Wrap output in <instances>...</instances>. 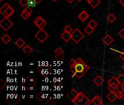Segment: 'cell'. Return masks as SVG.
Listing matches in <instances>:
<instances>
[{"label":"cell","mask_w":124,"mask_h":105,"mask_svg":"<svg viewBox=\"0 0 124 105\" xmlns=\"http://www.w3.org/2000/svg\"><path fill=\"white\" fill-rule=\"evenodd\" d=\"M85 96V94H84V93H82V92H79L78 93V96H77V97L76 98V99L73 102L74 104H76V105H79V103H80V102L83 99V98Z\"/></svg>","instance_id":"cell-13"},{"label":"cell","mask_w":124,"mask_h":105,"mask_svg":"<svg viewBox=\"0 0 124 105\" xmlns=\"http://www.w3.org/2000/svg\"><path fill=\"white\" fill-rule=\"evenodd\" d=\"M75 64H76V60H75V59H71V60L70 61V62L68 63V64H69L70 67H73V66L75 65Z\"/></svg>","instance_id":"cell-35"},{"label":"cell","mask_w":124,"mask_h":105,"mask_svg":"<svg viewBox=\"0 0 124 105\" xmlns=\"http://www.w3.org/2000/svg\"><path fill=\"white\" fill-rule=\"evenodd\" d=\"M117 78H118V81H119V83H120V84H121V85L124 84V75H119L117 77Z\"/></svg>","instance_id":"cell-31"},{"label":"cell","mask_w":124,"mask_h":105,"mask_svg":"<svg viewBox=\"0 0 124 105\" xmlns=\"http://www.w3.org/2000/svg\"><path fill=\"white\" fill-rule=\"evenodd\" d=\"M78 94V92H77L75 89H72V90L67 94V96H68V98L71 102H73V101L76 99V98L77 97Z\"/></svg>","instance_id":"cell-9"},{"label":"cell","mask_w":124,"mask_h":105,"mask_svg":"<svg viewBox=\"0 0 124 105\" xmlns=\"http://www.w3.org/2000/svg\"><path fill=\"white\" fill-rule=\"evenodd\" d=\"M94 29H93V28H92L90 26L87 25V26L84 29V32H85L86 34H87V35H90V34L94 31Z\"/></svg>","instance_id":"cell-20"},{"label":"cell","mask_w":124,"mask_h":105,"mask_svg":"<svg viewBox=\"0 0 124 105\" xmlns=\"http://www.w3.org/2000/svg\"><path fill=\"white\" fill-rule=\"evenodd\" d=\"M9 6V4L8 3H5L2 7H1V8H0V12H1V15L3 14V12H4V10H5Z\"/></svg>","instance_id":"cell-29"},{"label":"cell","mask_w":124,"mask_h":105,"mask_svg":"<svg viewBox=\"0 0 124 105\" xmlns=\"http://www.w3.org/2000/svg\"><path fill=\"white\" fill-rule=\"evenodd\" d=\"M54 53H55V56H62L64 55V51L62 50V49L60 47H58L55 50H54Z\"/></svg>","instance_id":"cell-21"},{"label":"cell","mask_w":124,"mask_h":105,"mask_svg":"<svg viewBox=\"0 0 124 105\" xmlns=\"http://www.w3.org/2000/svg\"><path fill=\"white\" fill-rule=\"evenodd\" d=\"M107 99H108L110 102H114L116 100V99H117L116 92H110V94H108V96H107Z\"/></svg>","instance_id":"cell-15"},{"label":"cell","mask_w":124,"mask_h":105,"mask_svg":"<svg viewBox=\"0 0 124 105\" xmlns=\"http://www.w3.org/2000/svg\"><path fill=\"white\" fill-rule=\"evenodd\" d=\"M49 104H51V105H55V103L54 102H52V100H49V102L46 103V105H49Z\"/></svg>","instance_id":"cell-37"},{"label":"cell","mask_w":124,"mask_h":105,"mask_svg":"<svg viewBox=\"0 0 124 105\" xmlns=\"http://www.w3.org/2000/svg\"><path fill=\"white\" fill-rule=\"evenodd\" d=\"M89 99L85 96L84 98H83V99L80 102V103H79V105H89Z\"/></svg>","instance_id":"cell-24"},{"label":"cell","mask_w":124,"mask_h":105,"mask_svg":"<svg viewBox=\"0 0 124 105\" xmlns=\"http://www.w3.org/2000/svg\"><path fill=\"white\" fill-rule=\"evenodd\" d=\"M63 31H65V32L72 33L73 30V29H72V27H71V26H70L69 25H67V26H65L64 27Z\"/></svg>","instance_id":"cell-27"},{"label":"cell","mask_w":124,"mask_h":105,"mask_svg":"<svg viewBox=\"0 0 124 105\" xmlns=\"http://www.w3.org/2000/svg\"><path fill=\"white\" fill-rule=\"evenodd\" d=\"M1 89H2L3 88H4V86H5V83H4V81L2 80V79H1Z\"/></svg>","instance_id":"cell-36"},{"label":"cell","mask_w":124,"mask_h":105,"mask_svg":"<svg viewBox=\"0 0 124 105\" xmlns=\"http://www.w3.org/2000/svg\"><path fill=\"white\" fill-rule=\"evenodd\" d=\"M14 12H15V10H14L11 6H9V7L4 10V12H3L2 15H4V17L9 18V17H10Z\"/></svg>","instance_id":"cell-10"},{"label":"cell","mask_w":124,"mask_h":105,"mask_svg":"<svg viewBox=\"0 0 124 105\" xmlns=\"http://www.w3.org/2000/svg\"><path fill=\"white\" fill-rule=\"evenodd\" d=\"M28 0H20L19 1V4L23 7H26L28 6Z\"/></svg>","instance_id":"cell-30"},{"label":"cell","mask_w":124,"mask_h":105,"mask_svg":"<svg viewBox=\"0 0 124 105\" xmlns=\"http://www.w3.org/2000/svg\"><path fill=\"white\" fill-rule=\"evenodd\" d=\"M107 19L110 22V23H113L116 20V17L115 16V15H113V13H110L108 15L107 17Z\"/></svg>","instance_id":"cell-23"},{"label":"cell","mask_w":124,"mask_h":105,"mask_svg":"<svg viewBox=\"0 0 124 105\" xmlns=\"http://www.w3.org/2000/svg\"><path fill=\"white\" fill-rule=\"evenodd\" d=\"M88 25L89 26H90L92 28H93V29H95L97 26V23L96 22V20H91L89 22V23H88Z\"/></svg>","instance_id":"cell-26"},{"label":"cell","mask_w":124,"mask_h":105,"mask_svg":"<svg viewBox=\"0 0 124 105\" xmlns=\"http://www.w3.org/2000/svg\"><path fill=\"white\" fill-rule=\"evenodd\" d=\"M77 1H81L82 0H77Z\"/></svg>","instance_id":"cell-46"},{"label":"cell","mask_w":124,"mask_h":105,"mask_svg":"<svg viewBox=\"0 0 124 105\" xmlns=\"http://www.w3.org/2000/svg\"><path fill=\"white\" fill-rule=\"evenodd\" d=\"M86 1H87V2H88V3H89V1H91V0H86Z\"/></svg>","instance_id":"cell-45"},{"label":"cell","mask_w":124,"mask_h":105,"mask_svg":"<svg viewBox=\"0 0 124 105\" xmlns=\"http://www.w3.org/2000/svg\"><path fill=\"white\" fill-rule=\"evenodd\" d=\"M120 58L123 60L124 61V53L123 52V53H121V54H120Z\"/></svg>","instance_id":"cell-38"},{"label":"cell","mask_w":124,"mask_h":105,"mask_svg":"<svg viewBox=\"0 0 124 105\" xmlns=\"http://www.w3.org/2000/svg\"><path fill=\"white\" fill-rule=\"evenodd\" d=\"M23 11L30 17L31 15V14H32V12H33V10H31V8L30 7H25V9L23 10Z\"/></svg>","instance_id":"cell-25"},{"label":"cell","mask_w":124,"mask_h":105,"mask_svg":"<svg viewBox=\"0 0 124 105\" xmlns=\"http://www.w3.org/2000/svg\"><path fill=\"white\" fill-rule=\"evenodd\" d=\"M89 17V13L86 11V10H83L81 11V12H80V14L78 15V18H79V20L81 21V22H85Z\"/></svg>","instance_id":"cell-7"},{"label":"cell","mask_w":124,"mask_h":105,"mask_svg":"<svg viewBox=\"0 0 124 105\" xmlns=\"http://www.w3.org/2000/svg\"><path fill=\"white\" fill-rule=\"evenodd\" d=\"M118 35L120 36V37H121V38L124 39V29H121V30L119 31V32H118Z\"/></svg>","instance_id":"cell-34"},{"label":"cell","mask_w":124,"mask_h":105,"mask_svg":"<svg viewBox=\"0 0 124 105\" xmlns=\"http://www.w3.org/2000/svg\"><path fill=\"white\" fill-rule=\"evenodd\" d=\"M121 88H122V90H123V91H124V83L121 85Z\"/></svg>","instance_id":"cell-43"},{"label":"cell","mask_w":124,"mask_h":105,"mask_svg":"<svg viewBox=\"0 0 124 105\" xmlns=\"http://www.w3.org/2000/svg\"><path fill=\"white\" fill-rule=\"evenodd\" d=\"M20 15H21V17H22L24 20H28V18H29V16H28V15H27V14H26L23 10V11H22V12L20 13Z\"/></svg>","instance_id":"cell-32"},{"label":"cell","mask_w":124,"mask_h":105,"mask_svg":"<svg viewBox=\"0 0 124 105\" xmlns=\"http://www.w3.org/2000/svg\"><path fill=\"white\" fill-rule=\"evenodd\" d=\"M71 37H72L73 41L75 43L78 44L81 39H83L84 38V34L78 29H76L71 33Z\"/></svg>","instance_id":"cell-2"},{"label":"cell","mask_w":124,"mask_h":105,"mask_svg":"<svg viewBox=\"0 0 124 105\" xmlns=\"http://www.w3.org/2000/svg\"><path fill=\"white\" fill-rule=\"evenodd\" d=\"M33 49L29 45H25L24 46V48H23V53H25V54H27V55L33 52Z\"/></svg>","instance_id":"cell-16"},{"label":"cell","mask_w":124,"mask_h":105,"mask_svg":"<svg viewBox=\"0 0 124 105\" xmlns=\"http://www.w3.org/2000/svg\"><path fill=\"white\" fill-rule=\"evenodd\" d=\"M119 3H120L122 6H124V0H120V1H119Z\"/></svg>","instance_id":"cell-39"},{"label":"cell","mask_w":124,"mask_h":105,"mask_svg":"<svg viewBox=\"0 0 124 105\" xmlns=\"http://www.w3.org/2000/svg\"><path fill=\"white\" fill-rule=\"evenodd\" d=\"M52 1H56L57 0H52Z\"/></svg>","instance_id":"cell-47"},{"label":"cell","mask_w":124,"mask_h":105,"mask_svg":"<svg viewBox=\"0 0 124 105\" xmlns=\"http://www.w3.org/2000/svg\"><path fill=\"white\" fill-rule=\"evenodd\" d=\"M114 39L112 37V36H110V34H106L103 39H102V42H104V44H105L107 46H109L113 42Z\"/></svg>","instance_id":"cell-8"},{"label":"cell","mask_w":124,"mask_h":105,"mask_svg":"<svg viewBox=\"0 0 124 105\" xmlns=\"http://www.w3.org/2000/svg\"><path fill=\"white\" fill-rule=\"evenodd\" d=\"M73 67L76 70L75 76L78 79L83 77L90 69V67L81 58H78L77 59H76V64Z\"/></svg>","instance_id":"cell-1"},{"label":"cell","mask_w":124,"mask_h":105,"mask_svg":"<svg viewBox=\"0 0 124 105\" xmlns=\"http://www.w3.org/2000/svg\"><path fill=\"white\" fill-rule=\"evenodd\" d=\"M108 85H115V86H118L119 85H121L120 83H119V81H118V78H117L116 77H112V78L108 81Z\"/></svg>","instance_id":"cell-17"},{"label":"cell","mask_w":124,"mask_h":105,"mask_svg":"<svg viewBox=\"0 0 124 105\" xmlns=\"http://www.w3.org/2000/svg\"><path fill=\"white\" fill-rule=\"evenodd\" d=\"M121 99L124 101V91H122V96H121Z\"/></svg>","instance_id":"cell-40"},{"label":"cell","mask_w":124,"mask_h":105,"mask_svg":"<svg viewBox=\"0 0 124 105\" xmlns=\"http://www.w3.org/2000/svg\"><path fill=\"white\" fill-rule=\"evenodd\" d=\"M61 38H62V39L64 40V42H69L70 39H72L71 33H68V32L64 31V32L61 34Z\"/></svg>","instance_id":"cell-11"},{"label":"cell","mask_w":124,"mask_h":105,"mask_svg":"<svg viewBox=\"0 0 124 105\" xmlns=\"http://www.w3.org/2000/svg\"><path fill=\"white\" fill-rule=\"evenodd\" d=\"M35 1H36V4H39V3H40V2H41L42 0H35Z\"/></svg>","instance_id":"cell-41"},{"label":"cell","mask_w":124,"mask_h":105,"mask_svg":"<svg viewBox=\"0 0 124 105\" xmlns=\"http://www.w3.org/2000/svg\"></svg>","instance_id":"cell-49"},{"label":"cell","mask_w":124,"mask_h":105,"mask_svg":"<svg viewBox=\"0 0 124 105\" xmlns=\"http://www.w3.org/2000/svg\"><path fill=\"white\" fill-rule=\"evenodd\" d=\"M15 45L16 46H17V48H24V46L26 45L25 44V42L23 39H21V38H19L15 42Z\"/></svg>","instance_id":"cell-14"},{"label":"cell","mask_w":124,"mask_h":105,"mask_svg":"<svg viewBox=\"0 0 124 105\" xmlns=\"http://www.w3.org/2000/svg\"><path fill=\"white\" fill-rule=\"evenodd\" d=\"M93 82L97 86H101L103 83H104V79L102 78V76L100 75H97L94 80H93Z\"/></svg>","instance_id":"cell-12"},{"label":"cell","mask_w":124,"mask_h":105,"mask_svg":"<svg viewBox=\"0 0 124 105\" xmlns=\"http://www.w3.org/2000/svg\"><path fill=\"white\" fill-rule=\"evenodd\" d=\"M100 3H101V1H100V0H91V1L89 2V5H90L92 8H96Z\"/></svg>","instance_id":"cell-18"},{"label":"cell","mask_w":124,"mask_h":105,"mask_svg":"<svg viewBox=\"0 0 124 105\" xmlns=\"http://www.w3.org/2000/svg\"><path fill=\"white\" fill-rule=\"evenodd\" d=\"M68 3H72V2H73V1H75V0H66Z\"/></svg>","instance_id":"cell-42"},{"label":"cell","mask_w":124,"mask_h":105,"mask_svg":"<svg viewBox=\"0 0 124 105\" xmlns=\"http://www.w3.org/2000/svg\"><path fill=\"white\" fill-rule=\"evenodd\" d=\"M34 24L39 29H43L46 25V21L41 16H37L33 20Z\"/></svg>","instance_id":"cell-5"},{"label":"cell","mask_w":124,"mask_h":105,"mask_svg":"<svg viewBox=\"0 0 124 105\" xmlns=\"http://www.w3.org/2000/svg\"><path fill=\"white\" fill-rule=\"evenodd\" d=\"M36 2L35 0H28V6L30 7H36Z\"/></svg>","instance_id":"cell-28"},{"label":"cell","mask_w":124,"mask_h":105,"mask_svg":"<svg viewBox=\"0 0 124 105\" xmlns=\"http://www.w3.org/2000/svg\"><path fill=\"white\" fill-rule=\"evenodd\" d=\"M89 105H103V100L99 96H96L94 97V99L92 100V102L89 103Z\"/></svg>","instance_id":"cell-6"},{"label":"cell","mask_w":124,"mask_h":105,"mask_svg":"<svg viewBox=\"0 0 124 105\" xmlns=\"http://www.w3.org/2000/svg\"><path fill=\"white\" fill-rule=\"evenodd\" d=\"M13 26V23L9 19V18L4 17L1 21H0V26L3 29L4 31H8L12 26Z\"/></svg>","instance_id":"cell-4"},{"label":"cell","mask_w":124,"mask_h":105,"mask_svg":"<svg viewBox=\"0 0 124 105\" xmlns=\"http://www.w3.org/2000/svg\"><path fill=\"white\" fill-rule=\"evenodd\" d=\"M0 1L1 2V1H3V0H0Z\"/></svg>","instance_id":"cell-48"},{"label":"cell","mask_w":124,"mask_h":105,"mask_svg":"<svg viewBox=\"0 0 124 105\" xmlns=\"http://www.w3.org/2000/svg\"><path fill=\"white\" fill-rule=\"evenodd\" d=\"M1 40L4 44H8L10 41H11V37L8 35V34H4L2 37H1Z\"/></svg>","instance_id":"cell-19"},{"label":"cell","mask_w":124,"mask_h":105,"mask_svg":"<svg viewBox=\"0 0 124 105\" xmlns=\"http://www.w3.org/2000/svg\"><path fill=\"white\" fill-rule=\"evenodd\" d=\"M122 69H123V70L124 71V64L123 65V66H122Z\"/></svg>","instance_id":"cell-44"},{"label":"cell","mask_w":124,"mask_h":105,"mask_svg":"<svg viewBox=\"0 0 124 105\" xmlns=\"http://www.w3.org/2000/svg\"><path fill=\"white\" fill-rule=\"evenodd\" d=\"M35 37L41 42L43 43L48 37H49V34L46 33L43 29H39V31H37L35 34Z\"/></svg>","instance_id":"cell-3"},{"label":"cell","mask_w":124,"mask_h":105,"mask_svg":"<svg viewBox=\"0 0 124 105\" xmlns=\"http://www.w3.org/2000/svg\"><path fill=\"white\" fill-rule=\"evenodd\" d=\"M116 94L117 99H121V96H122V91H119V90H118V91L116 92Z\"/></svg>","instance_id":"cell-33"},{"label":"cell","mask_w":124,"mask_h":105,"mask_svg":"<svg viewBox=\"0 0 124 105\" xmlns=\"http://www.w3.org/2000/svg\"><path fill=\"white\" fill-rule=\"evenodd\" d=\"M108 89L110 92H116L118 90V86H115V85H109L108 87Z\"/></svg>","instance_id":"cell-22"}]
</instances>
